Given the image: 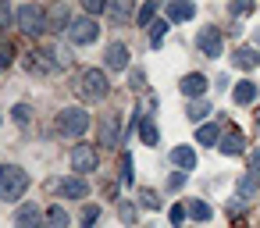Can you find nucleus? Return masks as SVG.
Masks as SVG:
<instances>
[{"label": "nucleus", "mask_w": 260, "mask_h": 228, "mask_svg": "<svg viewBox=\"0 0 260 228\" xmlns=\"http://www.w3.org/2000/svg\"><path fill=\"white\" fill-rule=\"evenodd\" d=\"M75 96L82 100V104H100V100H107V93H111V82H107V75L100 72V68H86V72H79L75 75Z\"/></svg>", "instance_id": "obj_1"}, {"label": "nucleus", "mask_w": 260, "mask_h": 228, "mask_svg": "<svg viewBox=\"0 0 260 228\" xmlns=\"http://www.w3.org/2000/svg\"><path fill=\"white\" fill-rule=\"evenodd\" d=\"M25 189H29V171L25 168H4L0 171V200H8V203H15V200H22L25 196Z\"/></svg>", "instance_id": "obj_2"}, {"label": "nucleus", "mask_w": 260, "mask_h": 228, "mask_svg": "<svg viewBox=\"0 0 260 228\" xmlns=\"http://www.w3.org/2000/svg\"><path fill=\"white\" fill-rule=\"evenodd\" d=\"M57 132L61 136H72V139H82L89 132V111L86 107H64L57 114Z\"/></svg>", "instance_id": "obj_3"}, {"label": "nucleus", "mask_w": 260, "mask_h": 228, "mask_svg": "<svg viewBox=\"0 0 260 228\" xmlns=\"http://www.w3.org/2000/svg\"><path fill=\"white\" fill-rule=\"evenodd\" d=\"M18 32L22 36H43L47 32V11L40 4H25L18 11Z\"/></svg>", "instance_id": "obj_4"}, {"label": "nucleus", "mask_w": 260, "mask_h": 228, "mask_svg": "<svg viewBox=\"0 0 260 228\" xmlns=\"http://www.w3.org/2000/svg\"><path fill=\"white\" fill-rule=\"evenodd\" d=\"M61 54L54 50V47H40V50H32V54H25V68L32 72V75H50V72H57L61 68V61H57Z\"/></svg>", "instance_id": "obj_5"}, {"label": "nucleus", "mask_w": 260, "mask_h": 228, "mask_svg": "<svg viewBox=\"0 0 260 228\" xmlns=\"http://www.w3.org/2000/svg\"><path fill=\"white\" fill-rule=\"evenodd\" d=\"M47 185H50V192H57V196H64V200H86V196H89V182H86L82 175H68V178H50Z\"/></svg>", "instance_id": "obj_6"}, {"label": "nucleus", "mask_w": 260, "mask_h": 228, "mask_svg": "<svg viewBox=\"0 0 260 228\" xmlns=\"http://www.w3.org/2000/svg\"><path fill=\"white\" fill-rule=\"evenodd\" d=\"M196 50L203 54V57H221V50H224V36H221V29L217 25H203L200 32H196Z\"/></svg>", "instance_id": "obj_7"}, {"label": "nucleus", "mask_w": 260, "mask_h": 228, "mask_svg": "<svg viewBox=\"0 0 260 228\" xmlns=\"http://www.w3.org/2000/svg\"><path fill=\"white\" fill-rule=\"evenodd\" d=\"M96 36H100V25H96L93 18H79V22H72V29H68V40H72L75 47H89Z\"/></svg>", "instance_id": "obj_8"}, {"label": "nucleus", "mask_w": 260, "mask_h": 228, "mask_svg": "<svg viewBox=\"0 0 260 228\" xmlns=\"http://www.w3.org/2000/svg\"><path fill=\"white\" fill-rule=\"evenodd\" d=\"M72 168H75L79 175H86V171H96V150H93L89 143H79V146L72 150Z\"/></svg>", "instance_id": "obj_9"}, {"label": "nucleus", "mask_w": 260, "mask_h": 228, "mask_svg": "<svg viewBox=\"0 0 260 228\" xmlns=\"http://www.w3.org/2000/svg\"><path fill=\"white\" fill-rule=\"evenodd\" d=\"M43 221H47V214L36 203H25L15 210V228H43Z\"/></svg>", "instance_id": "obj_10"}, {"label": "nucleus", "mask_w": 260, "mask_h": 228, "mask_svg": "<svg viewBox=\"0 0 260 228\" xmlns=\"http://www.w3.org/2000/svg\"><path fill=\"white\" fill-rule=\"evenodd\" d=\"M118 139H121V118H118V114L100 118V143L111 150V146H118Z\"/></svg>", "instance_id": "obj_11"}, {"label": "nucleus", "mask_w": 260, "mask_h": 228, "mask_svg": "<svg viewBox=\"0 0 260 228\" xmlns=\"http://www.w3.org/2000/svg\"><path fill=\"white\" fill-rule=\"evenodd\" d=\"M104 64H107V72H125V68H128V50H125V43H111V47L104 50Z\"/></svg>", "instance_id": "obj_12"}, {"label": "nucleus", "mask_w": 260, "mask_h": 228, "mask_svg": "<svg viewBox=\"0 0 260 228\" xmlns=\"http://www.w3.org/2000/svg\"><path fill=\"white\" fill-rule=\"evenodd\" d=\"M189 18H196L192 0H168V22H189Z\"/></svg>", "instance_id": "obj_13"}, {"label": "nucleus", "mask_w": 260, "mask_h": 228, "mask_svg": "<svg viewBox=\"0 0 260 228\" xmlns=\"http://www.w3.org/2000/svg\"><path fill=\"white\" fill-rule=\"evenodd\" d=\"M221 153H228V157H239L242 150H246V139H242V132H235V128H228L224 136H221Z\"/></svg>", "instance_id": "obj_14"}, {"label": "nucleus", "mask_w": 260, "mask_h": 228, "mask_svg": "<svg viewBox=\"0 0 260 228\" xmlns=\"http://www.w3.org/2000/svg\"><path fill=\"white\" fill-rule=\"evenodd\" d=\"M178 89H182L185 96H196V100H200V96L207 93V75L192 72V75H185V79H182V86H178Z\"/></svg>", "instance_id": "obj_15"}, {"label": "nucleus", "mask_w": 260, "mask_h": 228, "mask_svg": "<svg viewBox=\"0 0 260 228\" xmlns=\"http://www.w3.org/2000/svg\"><path fill=\"white\" fill-rule=\"evenodd\" d=\"M47 29H50V32H68V29H72V22H68V8H64V4H57V8L47 15Z\"/></svg>", "instance_id": "obj_16"}, {"label": "nucleus", "mask_w": 260, "mask_h": 228, "mask_svg": "<svg viewBox=\"0 0 260 228\" xmlns=\"http://www.w3.org/2000/svg\"><path fill=\"white\" fill-rule=\"evenodd\" d=\"M256 64H260V50H256V47H239V50H235V68L249 72V68H256Z\"/></svg>", "instance_id": "obj_17"}, {"label": "nucleus", "mask_w": 260, "mask_h": 228, "mask_svg": "<svg viewBox=\"0 0 260 228\" xmlns=\"http://www.w3.org/2000/svg\"><path fill=\"white\" fill-rule=\"evenodd\" d=\"M256 93H260V89H256V86L246 79V82H235V93H232V100H235L239 107H246V104H253V100H256Z\"/></svg>", "instance_id": "obj_18"}, {"label": "nucleus", "mask_w": 260, "mask_h": 228, "mask_svg": "<svg viewBox=\"0 0 260 228\" xmlns=\"http://www.w3.org/2000/svg\"><path fill=\"white\" fill-rule=\"evenodd\" d=\"M171 164H178V168H196V150L192 146H175L171 150Z\"/></svg>", "instance_id": "obj_19"}, {"label": "nucleus", "mask_w": 260, "mask_h": 228, "mask_svg": "<svg viewBox=\"0 0 260 228\" xmlns=\"http://www.w3.org/2000/svg\"><path fill=\"white\" fill-rule=\"evenodd\" d=\"M107 15L114 22H128L132 18V0H107Z\"/></svg>", "instance_id": "obj_20"}, {"label": "nucleus", "mask_w": 260, "mask_h": 228, "mask_svg": "<svg viewBox=\"0 0 260 228\" xmlns=\"http://www.w3.org/2000/svg\"><path fill=\"white\" fill-rule=\"evenodd\" d=\"M139 139H143V146H157V143H160V132H157V125H153L150 114H146L143 125H139Z\"/></svg>", "instance_id": "obj_21"}, {"label": "nucleus", "mask_w": 260, "mask_h": 228, "mask_svg": "<svg viewBox=\"0 0 260 228\" xmlns=\"http://www.w3.org/2000/svg\"><path fill=\"white\" fill-rule=\"evenodd\" d=\"M256 189H260V185H256V175H242V178H239V200L249 203V200L256 196Z\"/></svg>", "instance_id": "obj_22"}, {"label": "nucleus", "mask_w": 260, "mask_h": 228, "mask_svg": "<svg viewBox=\"0 0 260 228\" xmlns=\"http://www.w3.org/2000/svg\"><path fill=\"white\" fill-rule=\"evenodd\" d=\"M217 139H221V128H217V125H203V128L196 132V143H203V146H214Z\"/></svg>", "instance_id": "obj_23"}, {"label": "nucleus", "mask_w": 260, "mask_h": 228, "mask_svg": "<svg viewBox=\"0 0 260 228\" xmlns=\"http://www.w3.org/2000/svg\"><path fill=\"white\" fill-rule=\"evenodd\" d=\"M47 228H68L64 207H50V210H47Z\"/></svg>", "instance_id": "obj_24"}, {"label": "nucleus", "mask_w": 260, "mask_h": 228, "mask_svg": "<svg viewBox=\"0 0 260 228\" xmlns=\"http://www.w3.org/2000/svg\"><path fill=\"white\" fill-rule=\"evenodd\" d=\"M15 64V47L4 40V36H0V72H8Z\"/></svg>", "instance_id": "obj_25"}, {"label": "nucleus", "mask_w": 260, "mask_h": 228, "mask_svg": "<svg viewBox=\"0 0 260 228\" xmlns=\"http://www.w3.org/2000/svg\"><path fill=\"white\" fill-rule=\"evenodd\" d=\"M185 114H189V121H192V125H196V121H203V118H207V114H210V107H207V100H192V104H189V111H185Z\"/></svg>", "instance_id": "obj_26"}, {"label": "nucleus", "mask_w": 260, "mask_h": 228, "mask_svg": "<svg viewBox=\"0 0 260 228\" xmlns=\"http://www.w3.org/2000/svg\"><path fill=\"white\" fill-rule=\"evenodd\" d=\"M210 214H214V210H210L203 200H192V203H189V217H192V221H210Z\"/></svg>", "instance_id": "obj_27"}, {"label": "nucleus", "mask_w": 260, "mask_h": 228, "mask_svg": "<svg viewBox=\"0 0 260 228\" xmlns=\"http://www.w3.org/2000/svg\"><path fill=\"white\" fill-rule=\"evenodd\" d=\"M96 217H100V207H96V203H89V207L79 214V228H93V224H96Z\"/></svg>", "instance_id": "obj_28"}, {"label": "nucleus", "mask_w": 260, "mask_h": 228, "mask_svg": "<svg viewBox=\"0 0 260 228\" xmlns=\"http://www.w3.org/2000/svg\"><path fill=\"white\" fill-rule=\"evenodd\" d=\"M157 8H160V0H146V4L139 8V25H150L153 15H157Z\"/></svg>", "instance_id": "obj_29"}, {"label": "nucleus", "mask_w": 260, "mask_h": 228, "mask_svg": "<svg viewBox=\"0 0 260 228\" xmlns=\"http://www.w3.org/2000/svg\"><path fill=\"white\" fill-rule=\"evenodd\" d=\"M164 32H168V22H153L150 25V47H160L164 43Z\"/></svg>", "instance_id": "obj_30"}, {"label": "nucleus", "mask_w": 260, "mask_h": 228, "mask_svg": "<svg viewBox=\"0 0 260 228\" xmlns=\"http://www.w3.org/2000/svg\"><path fill=\"white\" fill-rule=\"evenodd\" d=\"M139 203H143L146 210H157V207H160V196H157L153 189H139Z\"/></svg>", "instance_id": "obj_31"}, {"label": "nucleus", "mask_w": 260, "mask_h": 228, "mask_svg": "<svg viewBox=\"0 0 260 228\" xmlns=\"http://www.w3.org/2000/svg\"><path fill=\"white\" fill-rule=\"evenodd\" d=\"M11 118H15L18 125H29V118H32V111H29V104H15V111H11Z\"/></svg>", "instance_id": "obj_32"}, {"label": "nucleus", "mask_w": 260, "mask_h": 228, "mask_svg": "<svg viewBox=\"0 0 260 228\" xmlns=\"http://www.w3.org/2000/svg\"><path fill=\"white\" fill-rule=\"evenodd\" d=\"M118 214H121V221H125V224H132L139 210H136V203H128V200H121V207H118Z\"/></svg>", "instance_id": "obj_33"}, {"label": "nucleus", "mask_w": 260, "mask_h": 228, "mask_svg": "<svg viewBox=\"0 0 260 228\" xmlns=\"http://www.w3.org/2000/svg\"><path fill=\"white\" fill-rule=\"evenodd\" d=\"M253 11V0H232V15L235 18H242V15H249Z\"/></svg>", "instance_id": "obj_34"}, {"label": "nucleus", "mask_w": 260, "mask_h": 228, "mask_svg": "<svg viewBox=\"0 0 260 228\" xmlns=\"http://www.w3.org/2000/svg\"><path fill=\"white\" fill-rule=\"evenodd\" d=\"M128 86H132L136 93H143V89H146V75H143V72H128Z\"/></svg>", "instance_id": "obj_35"}, {"label": "nucleus", "mask_w": 260, "mask_h": 228, "mask_svg": "<svg viewBox=\"0 0 260 228\" xmlns=\"http://www.w3.org/2000/svg\"><path fill=\"white\" fill-rule=\"evenodd\" d=\"M0 29H11V4L0 0Z\"/></svg>", "instance_id": "obj_36"}, {"label": "nucleus", "mask_w": 260, "mask_h": 228, "mask_svg": "<svg viewBox=\"0 0 260 228\" xmlns=\"http://www.w3.org/2000/svg\"><path fill=\"white\" fill-rule=\"evenodd\" d=\"M82 8L89 15H100V11H107V0H82Z\"/></svg>", "instance_id": "obj_37"}, {"label": "nucleus", "mask_w": 260, "mask_h": 228, "mask_svg": "<svg viewBox=\"0 0 260 228\" xmlns=\"http://www.w3.org/2000/svg\"><path fill=\"white\" fill-rule=\"evenodd\" d=\"M121 182H125V185L132 182V157H128V153L121 157Z\"/></svg>", "instance_id": "obj_38"}, {"label": "nucleus", "mask_w": 260, "mask_h": 228, "mask_svg": "<svg viewBox=\"0 0 260 228\" xmlns=\"http://www.w3.org/2000/svg\"><path fill=\"white\" fill-rule=\"evenodd\" d=\"M185 185V171H175L171 178H168V189H182Z\"/></svg>", "instance_id": "obj_39"}, {"label": "nucleus", "mask_w": 260, "mask_h": 228, "mask_svg": "<svg viewBox=\"0 0 260 228\" xmlns=\"http://www.w3.org/2000/svg\"><path fill=\"white\" fill-rule=\"evenodd\" d=\"M249 175H260V150L249 157Z\"/></svg>", "instance_id": "obj_40"}, {"label": "nucleus", "mask_w": 260, "mask_h": 228, "mask_svg": "<svg viewBox=\"0 0 260 228\" xmlns=\"http://www.w3.org/2000/svg\"><path fill=\"white\" fill-rule=\"evenodd\" d=\"M182 217H185V207H171V221L182 224Z\"/></svg>", "instance_id": "obj_41"}, {"label": "nucleus", "mask_w": 260, "mask_h": 228, "mask_svg": "<svg viewBox=\"0 0 260 228\" xmlns=\"http://www.w3.org/2000/svg\"><path fill=\"white\" fill-rule=\"evenodd\" d=\"M253 43H256V47H260V29H256V36H253Z\"/></svg>", "instance_id": "obj_42"}, {"label": "nucleus", "mask_w": 260, "mask_h": 228, "mask_svg": "<svg viewBox=\"0 0 260 228\" xmlns=\"http://www.w3.org/2000/svg\"><path fill=\"white\" fill-rule=\"evenodd\" d=\"M256 128H260V114H256Z\"/></svg>", "instance_id": "obj_43"}, {"label": "nucleus", "mask_w": 260, "mask_h": 228, "mask_svg": "<svg viewBox=\"0 0 260 228\" xmlns=\"http://www.w3.org/2000/svg\"><path fill=\"white\" fill-rule=\"evenodd\" d=\"M0 121H4V118H0Z\"/></svg>", "instance_id": "obj_44"}, {"label": "nucleus", "mask_w": 260, "mask_h": 228, "mask_svg": "<svg viewBox=\"0 0 260 228\" xmlns=\"http://www.w3.org/2000/svg\"><path fill=\"white\" fill-rule=\"evenodd\" d=\"M0 171H4V168H0Z\"/></svg>", "instance_id": "obj_45"}]
</instances>
